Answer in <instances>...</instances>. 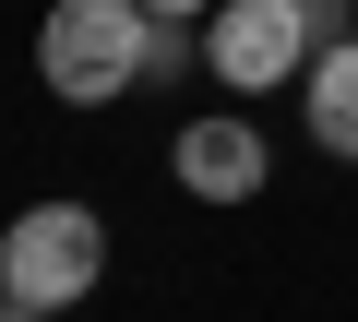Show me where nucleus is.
Wrapping results in <instances>:
<instances>
[{
  "label": "nucleus",
  "mask_w": 358,
  "mask_h": 322,
  "mask_svg": "<svg viewBox=\"0 0 358 322\" xmlns=\"http://www.w3.org/2000/svg\"><path fill=\"white\" fill-rule=\"evenodd\" d=\"M143 48H155V13L143 0H48L36 24V72L60 108H108L143 84Z\"/></svg>",
  "instance_id": "nucleus-1"
},
{
  "label": "nucleus",
  "mask_w": 358,
  "mask_h": 322,
  "mask_svg": "<svg viewBox=\"0 0 358 322\" xmlns=\"http://www.w3.org/2000/svg\"><path fill=\"white\" fill-rule=\"evenodd\" d=\"M0 286H13L24 310H72L108 286V227L96 203H24L13 239H0Z\"/></svg>",
  "instance_id": "nucleus-2"
},
{
  "label": "nucleus",
  "mask_w": 358,
  "mask_h": 322,
  "mask_svg": "<svg viewBox=\"0 0 358 322\" xmlns=\"http://www.w3.org/2000/svg\"><path fill=\"white\" fill-rule=\"evenodd\" d=\"M310 24H299V0H215V24H203V72L239 84V96H287L310 72Z\"/></svg>",
  "instance_id": "nucleus-3"
},
{
  "label": "nucleus",
  "mask_w": 358,
  "mask_h": 322,
  "mask_svg": "<svg viewBox=\"0 0 358 322\" xmlns=\"http://www.w3.org/2000/svg\"><path fill=\"white\" fill-rule=\"evenodd\" d=\"M167 168H179L192 203H251L263 191V131L251 119H192V131L167 143Z\"/></svg>",
  "instance_id": "nucleus-4"
},
{
  "label": "nucleus",
  "mask_w": 358,
  "mask_h": 322,
  "mask_svg": "<svg viewBox=\"0 0 358 322\" xmlns=\"http://www.w3.org/2000/svg\"><path fill=\"white\" fill-rule=\"evenodd\" d=\"M299 119L322 155H358V36H334L310 72H299Z\"/></svg>",
  "instance_id": "nucleus-5"
},
{
  "label": "nucleus",
  "mask_w": 358,
  "mask_h": 322,
  "mask_svg": "<svg viewBox=\"0 0 358 322\" xmlns=\"http://www.w3.org/2000/svg\"><path fill=\"white\" fill-rule=\"evenodd\" d=\"M192 72V24H155V48H143V84H179Z\"/></svg>",
  "instance_id": "nucleus-6"
},
{
  "label": "nucleus",
  "mask_w": 358,
  "mask_h": 322,
  "mask_svg": "<svg viewBox=\"0 0 358 322\" xmlns=\"http://www.w3.org/2000/svg\"><path fill=\"white\" fill-rule=\"evenodd\" d=\"M299 24H310V48H334L346 36V0H299Z\"/></svg>",
  "instance_id": "nucleus-7"
},
{
  "label": "nucleus",
  "mask_w": 358,
  "mask_h": 322,
  "mask_svg": "<svg viewBox=\"0 0 358 322\" xmlns=\"http://www.w3.org/2000/svg\"><path fill=\"white\" fill-rule=\"evenodd\" d=\"M155 24H215V0H143Z\"/></svg>",
  "instance_id": "nucleus-8"
},
{
  "label": "nucleus",
  "mask_w": 358,
  "mask_h": 322,
  "mask_svg": "<svg viewBox=\"0 0 358 322\" xmlns=\"http://www.w3.org/2000/svg\"><path fill=\"white\" fill-rule=\"evenodd\" d=\"M0 322H60V310H24V298H0Z\"/></svg>",
  "instance_id": "nucleus-9"
},
{
  "label": "nucleus",
  "mask_w": 358,
  "mask_h": 322,
  "mask_svg": "<svg viewBox=\"0 0 358 322\" xmlns=\"http://www.w3.org/2000/svg\"><path fill=\"white\" fill-rule=\"evenodd\" d=\"M0 298H13V286H0Z\"/></svg>",
  "instance_id": "nucleus-10"
}]
</instances>
